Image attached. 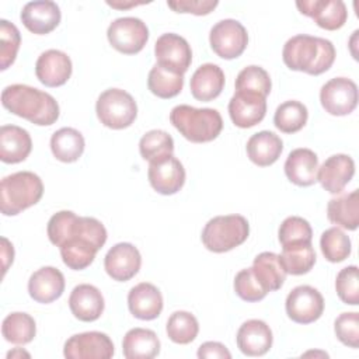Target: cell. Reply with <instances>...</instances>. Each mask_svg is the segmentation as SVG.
<instances>
[{
  "mask_svg": "<svg viewBox=\"0 0 359 359\" xmlns=\"http://www.w3.org/2000/svg\"><path fill=\"white\" fill-rule=\"evenodd\" d=\"M49 241L59 247L63 264L74 271L90 266L107 241V230L95 217L60 210L48 222Z\"/></svg>",
  "mask_w": 359,
  "mask_h": 359,
  "instance_id": "6da1fadb",
  "label": "cell"
},
{
  "mask_svg": "<svg viewBox=\"0 0 359 359\" xmlns=\"http://www.w3.org/2000/svg\"><path fill=\"white\" fill-rule=\"evenodd\" d=\"M1 104L11 114L38 126H49L59 118V104L48 93L27 84L7 86L1 93Z\"/></svg>",
  "mask_w": 359,
  "mask_h": 359,
  "instance_id": "7a4b0ae2",
  "label": "cell"
},
{
  "mask_svg": "<svg viewBox=\"0 0 359 359\" xmlns=\"http://www.w3.org/2000/svg\"><path fill=\"white\" fill-rule=\"evenodd\" d=\"M335 55L331 41L306 34L289 38L282 50L283 63L290 70L304 72L311 76L327 72L332 66Z\"/></svg>",
  "mask_w": 359,
  "mask_h": 359,
  "instance_id": "3957f363",
  "label": "cell"
},
{
  "mask_svg": "<svg viewBox=\"0 0 359 359\" xmlns=\"http://www.w3.org/2000/svg\"><path fill=\"white\" fill-rule=\"evenodd\" d=\"M170 122L192 143L212 142L223 129L222 115L213 108L177 105L170 112Z\"/></svg>",
  "mask_w": 359,
  "mask_h": 359,
  "instance_id": "277c9868",
  "label": "cell"
},
{
  "mask_svg": "<svg viewBox=\"0 0 359 359\" xmlns=\"http://www.w3.org/2000/svg\"><path fill=\"white\" fill-rule=\"evenodd\" d=\"M43 195L42 180L31 171L7 175L0 184V210L4 216H15L36 205Z\"/></svg>",
  "mask_w": 359,
  "mask_h": 359,
  "instance_id": "5b68a950",
  "label": "cell"
},
{
  "mask_svg": "<svg viewBox=\"0 0 359 359\" xmlns=\"http://www.w3.org/2000/svg\"><path fill=\"white\" fill-rule=\"evenodd\" d=\"M250 234V224L241 215H226L210 219L202 231V243L212 252H226L241 245Z\"/></svg>",
  "mask_w": 359,
  "mask_h": 359,
  "instance_id": "8992f818",
  "label": "cell"
},
{
  "mask_svg": "<svg viewBox=\"0 0 359 359\" xmlns=\"http://www.w3.org/2000/svg\"><path fill=\"white\" fill-rule=\"evenodd\" d=\"M95 112L100 122L111 129H125L137 116V105L133 97L121 88H108L100 94Z\"/></svg>",
  "mask_w": 359,
  "mask_h": 359,
  "instance_id": "52a82bcc",
  "label": "cell"
},
{
  "mask_svg": "<svg viewBox=\"0 0 359 359\" xmlns=\"http://www.w3.org/2000/svg\"><path fill=\"white\" fill-rule=\"evenodd\" d=\"M209 42L219 57L230 60L238 57L245 50L248 45V34L240 21L226 18L212 27Z\"/></svg>",
  "mask_w": 359,
  "mask_h": 359,
  "instance_id": "ba28073f",
  "label": "cell"
},
{
  "mask_svg": "<svg viewBox=\"0 0 359 359\" xmlns=\"http://www.w3.org/2000/svg\"><path fill=\"white\" fill-rule=\"evenodd\" d=\"M107 36L112 48L118 52L135 55L144 48L149 39V29L140 18L121 17L109 24Z\"/></svg>",
  "mask_w": 359,
  "mask_h": 359,
  "instance_id": "9c48e42d",
  "label": "cell"
},
{
  "mask_svg": "<svg viewBox=\"0 0 359 359\" xmlns=\"http://www.w3.org/2000/svg\"><path fill=\"white\" fill-rule=\"evenodd\" d=\"M285 309L292 321L297 324H311L323 316L324 297L316 287L300 285L287 294Z\"/></svg>",
  "mask_w": 359,
  "mask_h": 359,
  "instance_id": "30bf717a",
  "label": "cell"
},
{
  "mask_svg": "<svg viewBox=\"0 0 359 359\" xmlns=\"http://www.w3.org/2000/svg\"><path fill=\"white\" fill-rule=\"evenodd\" d=\"M320 102L330 115H348L358 105V87L346 77L331 79L320 90Z\"/></svg>",
  "mask_w": 359,
  "mask_h": 359,
  "instance_id": "8fae6325",
  "label": "cell"
},
{
  "mask_svg": "<svg viewBox=\"0 0 359 359\" xmlns=\"http://www.w3.org/2000/svg\"><path fill=\"white\" fill-rule=\"evenodd\" d=\"M111 338L100 331H88L72 335L63 348L67 359H109L114 356Z\"/></svg>",
  "mask_w": 359,
  "mask_h": 359,
  "instance_id": "7c38bea8",
  "label": "cell"
},
{
  "mask_svg": "<svg viewBox=\"0 0 359 359\" xmlns=\"http://www.w3.org/2000/svg\"><path fill=\"white\" fill-rule=\"evenodd\" d=\"M154 55L157 63L184 74L192 62V50L185 38L178 34H163L158 36L154 45Z\"/></svg>",
  "mask_w": 359,
  "mask_h": 359,
  "instance_id": "4fadbf2b",
  "label": "cell"
},
{
  "mask_svg": "<svg viewBox=\"0 0 359 359\" xmlns=\"http://www.w3.org/2000/svg\"><path fill=\"white\" fill-rule=\"evenodd\" d=\"M299 11L327 31H337L344 27L348 20V10L341 0H299L296 1Z\"/></svg>",
  "mask_w": 359,
  "mask_h": 359,
  "instance_id": "5bb4252c",
  "label": "cell"
},
{
  "mask_svg": "<svg viewBox=\"0 0 359 359\" xmlns=\"http://www.w3.org/2000/svg\"><path fill=\"white\" fill-rule=\"evenodd\" d=\"M266 114V97L261 94L236 91L229 101V115L233 123L247 129L259 123Z\"/></svg>",
  "mask_w": 359,
  "mask_h": 359,
  "instance_id": "9a60e30c",
  "label": "cell"
},
{
  "mask_svg": "<svg viewBox=\"0 0 359 359\" xmlns=\"http://www.w3.org/2000/svg\"><path fill=\"white\" fill-rule=\"evenodd\" d=\"M142 257L139 250L130 243L115 244L104 258V268L109 278L118 282L132 279L140 269Z\"/></svg>",
  "mask_w": 359,
  "mask_h": 359,
  "instance_id": "2e32d148",
  "label": "cell"
},
{
  "mask_svg": "<svg viewBox=\"0 0 359 359\" xmlns=\"http://www.w3.org/2000/svg\"><path fill=\"white\" fill-rule=\"evenodd\" d=\"M149 182L154 191L161 195L177 194L185 182V170L174 156L149 164Z\"/></svg>",
  "mask_w": 359,
  "mask_h": 359,
  "instance_id": "e0dca14e",
  "label": "cell"
},
{
  "mask_svg": "<svg viewBox=\"0 0 359 359\" xmlns=\"http://www.w3.org/2000/svg\"><path fill=\"white\" fill-rule=\"evenodd\" d=\"M24 27L36 35L52 32L60 22V8L55 1L39 0L27 3L20 14Z\"/></svg>",
  "mask_w": 359,
  "mask_h": 359,
  "instance_id": "ac0fdd59",
  "label": "cell"
},
{
  "mask_svg": "<svg viewBox=\"0 0 359 359\" xmlns=\"http://www.w3.org/2000/svg\"><path fill=\"white\" fill-rule=\"evenodd\" d=\"M72 70L70 57L59 49L42 52L35 63L36 79L46 87L63 86L70 79Z\"/></svg>",
  "mask_w": 359,
  "mask_h": 359,
  "instance_id": "d6986e66",
  "label": "cell"
},
{
  "mask_svg": "<svg viewBox=\"0 0 359 359\" xmlns=\"http://www.w3.org/2000/svg\"><path fill=\"white\" fill-rule=\"evenodd\" d=\"M355 174V161L348 154L330 156L318 167L317 181L330 194H341Z\"/></svg>",
  "mask_w": 359,
  "mask_h": 359,
  "instance_id": "ffe728a7",
  "label": "cell"
},
{
  "mask_svg": "<svg viewBox=\"0 0 359 359\" xmlns=\"http://www.w3.org/2000/svg\"><path fill=\"white\" fill-rule=\"evenodd\" d=\"M237 346L247 356H262L272 346V331L262 320H248L237 331Z\"/></svg>",
  "mask_w": 359,
  "mask_h": 359,
  "instance_id": "44dd1931",
  "label": "cell"
},
{
  "mask_svg": "<svg viewBox=\"0 0 359 359\" xmlns=\"http://www.w3.org/2000/svg\"><path fill=\"white\" fill-rule=\"evenodd\" d=\"M65 292V276L55 266H42L35 271L28 280L29 296L42 304L59 299Z\"/></svg>",
  "mask_w": 359,
  "mask_h": 359,
  "instance_id": "7402d4cb",
  "label": "cell"
},
{
  "mask_svg": "<svg viewBox=\"0 0 359 359\" xmlns=\"http://www.w3.org/2000/svg\"><path fill=\"white\" fill-rule=\"evenodd\" d=\"M72 314L80 321L91 323L101 317L105 303L101 292L88 283L77 285L69 297Z\"/></svg>",
  "mask_w": 359,
  "mask_h": 359,
  "instance_id": "603a6c76",
  "label": "cell"
},
{
  "mask_svg": "<svg viewBox=\"0 0 359 359\" xmlns=\"http://www.w3.org/2000/svg\"><path fill=\"white\" fill-rule=\"evenodd\" d=\"M318 157L310 149H294L285 161V174L290 182L299 187H310L317 182Z\"/></svg>",
  "mask_w": 359,
  "mask_h": 359,
  "instance_id": "cb8c5ba5",
  "label": "cell"
},
{
  "mask_svg": "<svg viewBox=\"0 0 359 359\" xmlns=\"http://www.w3.org/2000/svg\"><path fill=\"white\" fill-rule=\"evenodd\" d=\"M128 307L139 320H154L163 310L161 292L151 283H137L128 294Z\"/></svg>",
  "mask_w": 359,
  "mask_h": 359,
  "instance_id": "d4e9b609",
  "label": "cell"
},
{
  "mask_svg": "<svg viewBox=\"0 0 359 359\" xmlns=\"http://www.w3.org/2000/svg\"><path fill=\"white\" fill-rule=\"evenodd\" d=\"M32 149L29 133L17 125L0 128V160L7 164L24 161Z\"/></svg>",
  "mask_w": 359,
  "mask_h": 359,
  "instance_id": "484cf974",
  "label": "cell"
},
{
  "mask_svg": "<svg viewBox=\"0 0 359 359\" xmlns=\"http://www.w3.org/2000/svg\"><path fill=\"white\" fill-rule=\"evenodd\" d=\"M191 93L198 101H212L217 98L224 87V73L213 63L199 66L191 77Z\"/></svg>",
  "mask_w": 359,
  "mask_h": 359,
  "instance_id": "4316f807",
  "label": "cell"
},
{
  "mask_svg": "<svg viewBox=\"0 0 359 359\" xmlns=\"http://www.w3.org/2000/svg\"><path fill=\"white\" fill-rule=\"evenodd\" d=\"M247 156L258 167L273 164L282 154L283 143L280 137L269 130L254 133L247 142Z\"/></svg>",
  "mask_w": 359,
  "mask_h": 359,
  "instance_id": "83f0119b",
  "label": "cell"
},
{
  "mask_svg": "<svg viewBox=\"0 0 359 359\" xmlns=\"http://www.w3.org/2000/svg\"><path fill=\"white\" fill-rule=\"evenodd\" d=\"M327 217L331 223L346 229L356 230L359 226V192L353 189L349 194L330 199L327 205Z\"/></svg>",
  "mask_w": 359,
  "mask_h": 359,
  "instance_id": "f1b7e54d",
  "label": "cell"
},
{
  "mask_svg": "<svg viewBox=\"0 0 359 359\" xmlns=\"http://www.w3.org/2000/svg\"><path fill=\"white\" fill-rule=\"evenodd\" d=\"M122 352L126 359H151L160 352V341L153 330L132 328L123 337Z\"/></svg>",
  "mask_w": 359,
  "mask_h": 359,
  "instance_id": "f546056e",
  "label": "cell"
},
{
  "mask_svg": "<svg viewBox=\"0 0 359 359\" xmlns=\"http://www.w3.org/2000/svg\"><path fill=\"white\" fill-rule=\"evenodd\" d=\"M252 272L262 287L269 293L279 290L286 279V271L280 262V258L275 252H261L254 258Z\"/></svg>",
  "mask_w": 359,
  "mask_h": 359,
  "instance_id": "4dcf8cb0",
  "label": "cell"
},
{
  "mask_svg": "<svg viewBox=\"0 0 359 359\" xmlns=\"http://www.w3.org/2000/svg\"><path fill=\"white\" fill-rule=\"evenodd\" d=\"M84 137L74 128H62L50 137V150L56 160L62 163L77 161L84 151Z\"/></svg>",
  "mask_w": 359,
  "mask_h": 359,
  "instance_id": "1f68e13d",
  "label": "cell"
},
{
  "mask_svg": "<svg viewBox=\"0 0 359 359\" xmlns=\"http://www.w3.org/2000/svg\"><path fill=\"white\" fill-rule=\"evenodd\" d=\"M184 86V74L170 70L156 63L149 72L147 87L158 98H172L178 95Z\"/></svg>",
  "mask_w": 359,
  "mask_h": 359,
  "instance_id": "d6a6232c",
  "label": "cell"
},
{
  "mask_svg": "<svg viewBox=\"0 0 359 359\" xmlns=\"http://www.w3.org/2000/svg\"><path fill=\"white\" fill-rule=\"evenodd\" d=\"M1 334L7 342L14 345H25L31 342L36 334L35 320L27 313H10L3 320Z\"/></svg>",
  "mask_w": 359,
  "mask_h": 359,
  "instance_id": "836d02e7",
  "label": "cell"
},
{
  "mask_svg": "<svg viewBox=\"0 0 359 359\" xmlns=\"http://www.w3.org/2000/svg\"><path fill=\"white\" fill-rule=\"evenodd\" d=\"M280 262L290 275H304L311 271L316 264V251L311 243H302L282 248Z\"/></svg>",
  "mask_w": 359,
  "mask_h": 359,
  "instance_id": "e575fe53",
  "label": "cell"
},
{
  "mask_svg": "<svg viewBox=\"0 0 359 359\" xmlns=\"http://www.w3.org/2000/svg\"><path fill=\"white\" fill-rule=\"evenodd\" d=\"M140 156L149 163L171 157L174 153V140L171 135L161 129L146 132L139 142Z\"/></svg>",
  "mask_w": 359,
  "mask_h": 359,
  "instance_id": "d590c367",
  "label": "cell"
},
{
  "mask_svg": "<svg viewBox=\"0 0 359 359\" xmlns=\"http://www.w3.org/2000/svg\"><path fill=\"white\" fill-rule=\"evenodd\" d=\"M309 111L300 101H285L282 102L273 115L275 126L283 133H296L306 125Z\"/></svg>",
  "mask_w": 359,
  "mask_h": 359,
  "instance_id": "8d00e7d4",
  "label": "cell"
},
{
  "mask_svg": "<svg viewBox=\"0 0 359 359\" xmlns=\"http://www.w3.org/2000/svg\"><path fill=\"white\" fill-rule=\"evenodd\" d=\"M165 331L172 342L187 345L196 338L199 332V324L194 314L180 310L174 311L168 317Z\"/></svg>",
  "mask_w": 359,
  "mask_h": 359,
  "instance_id": "74e56055",
  "label": "cell"
},
{
  "mask_svg": "<svg viewBox=\"0 0 359 359\" xmlns=\"http://www.w3.org/2000/svg\"><path fill=\"white\" fill-rule=\"evenodd\" d=\"M321 252L330 262H342L351 255V238L339 229H327L320 238Z\"/></svg>",
  "mask_w": 359,
  "mask_h": 359,
  "instance_id": "f35d334b",
  "label": "cell"
},
{
  "mask_svg": "<svg viewBox=\"0 0 359 359\" xmlns=\"http://www.w3.org/2000/svg\"><path fill=\"white\" fill-rule=\"evenodd\" d=\"M271 87L272 83L268 72L255 65L244 67L236 79V91H247L266 97L271 93Z\"/></svg>",
  "mask_w": 359,
  "mask_h": 359,
  "instance_id": "ab89813d",
  "label": "cell"
},
{
  "mask_svg": "<svg viewBox=\"0 0 359 359\" xmlns=\"http://www.w3.org/2000/svg\"><path fill=\"white\" fill-rule=\"evenodd\" d=\"M278 237L283 248L294 244L311 243L313 230L306 219L300 216H289L282 222L278 231Z\"/></svg>",
  "mask_w": 359,
  "mask_h": 359,
  "instance_id": "60d3db41",
  "label": "cell"
},
{
  "mask_svg": "<svg viewBox=\"0 0 359 359\" xmlns=\"http://www.w3.org/2000/svg\"><path fill=\"white\" fill-rule=\"evenodd\" d=\"M21 43V35L18 28L7 21L0 20V69H8L18 53Z\"/></svg>",
  "mask_w": 359,
  "mask_h": 359,
  "instance_id": "b9f144b4",
  "label": "cell"
},
{
  "mask_svg": "<svg viewBox=\"0 0 359 359\" xmlns=\"http://www.w3.org/2000/svg\"><path fill=\"white\" fill-rule=\"evenodd\" d=\"M335 290L345 304L356 306L359 303V276L356 265H349L338 272Z\"/></svg>",
  "mask_w": 359,
  "mask_h": 359,
  "instance_id": "7bdbcfd3",
  "label": "cell"
},
{
  "mask_svg": "<svg viewBox=\"0 0 359 359\" xmlns=\"http://www.w3.org/2000/svg\"><path fill=\"white\" fill-rule=\"evenodd\" d=\"M234 292L244 302H259L262 300L268 292L262 287V285L255 278L252 268L241 269L234 278Z\"/></svg>",
  "mask_w": 359,
  "mask_h": 359,
  "instance_id": "ee69618b",
  "label": "cell"
},
{
  "mask_svg": "<svg viewBox=\"0 0 359 359\" xmlns=\"http://www.w3.org/2000/svg\"><path fill=\"white\" fill-rule=\"evenodd\" d=\"M334 331L337 338L346 346H359V314L356 311L342 313L335 318Z\"/></svg>",
  "mask_w": 359,
  "mask_h": 359,
  "instance_id": "f6af8a7d",
  "label": "cell"
},
{
  "mask_svg": "<svg viewBox=\"0 0 359 359\" xmlns=\"http://www.w3.org/2000/svg\"><path fill=\"white\" fill-rule=\"evenodd\" d=\"M217 0H170L167 6L175 13H191L195 15H208L217 7Z\"/></svg>",
  "mask_w": 359,
  "mask_h": 359,
  "instance_id": "bcb514c9",
  "label": "cell"
},
{
  "mask_svg": "<svg viewBox=\"0 0 359 359\" xmlns=\"http://www.w3.org/2000/svg\"><path fill=\"white\" fill-rule=\"evenodd\" d=\"M198 358H206V359H230L231 358V353L230 351L220 342H216V341H208V342H203L199 349H198Z\"/></svg>",
  "mask_w": 359,
  "mask_h": 359,
  "instance_id": "7dc6e473",
  "label": "cell"
},
{
  "mask_svg": "<svg viewBox=\"0 0 359 359\" xmlns=\"http://www.w3.org/2000/svg\"><path fill=\"white\" fill-rule=\"evenodd\" d=\"M1 255H3V273H6L7 268L10 264H13V258H14V248H13V244L6 238L3 237L1 238Z\"/></svg>",
  "mask_w": 359,
  "mask_h": 359,
  "instance_id": "c3c4849f",
  "label": "cell"
},
{
  "mask_svg": "<svg viewBox=\"0 0 359 359\" xmlns=\"http://www.w3.org/2000/svg\"><path fill=\"white\" fill-rule=\"evenodd\" d=\"M107 4L108 6H111V7H114V8H119V10H125V8H130V7H136V6H139V4H143V1H107Z\"/></svg>",
  "mask_w": 359,
  "mask_h": 359,
  "instance_id": "681fc988",
  "label": "cell"
},
{
  "mask_svg": "<svg viewBox=\"0 0 359 359\" xmlns=\"http://www.w3.org/2000/svg\"><path fill=\"white\" fill-rule=\"evenodd\" d=\"M29 356V353L28 352H24V351H11V352H8L7 353V358H14V356Z\"/></svg>",
  "mask_w": 359,
  "mask_h": 359,
  "instance_id": "f907efd6",
  "label": "cell"
}]
</instances>
